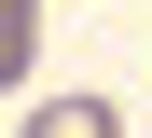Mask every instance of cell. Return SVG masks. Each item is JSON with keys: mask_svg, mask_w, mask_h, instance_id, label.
Instances as JSON below:
<instances>
[{"mask_svg": "<svg viewBox=\"0 0 152 138\" xmlns=\"http://www.w3.org/2000/svg\"><path fill=\"white\" fill-rule=\"evenodd\" d=\"M28 138H111V97H42Z\"/></svg>", "mask_w": 152, "mask_h": 138, "instance_id": "obj_1", "label": "cell"}]
</instances>
